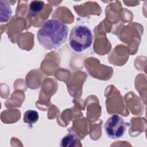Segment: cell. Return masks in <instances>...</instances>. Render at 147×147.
Wrapping results in <instances>:
<instances>
[{
    "mask_svg": "<svg viewBox=\"0 0 147 147\" xmlns=\"http://www.w3.org/2000/svg\"><path fill=\"white\" fill-rule=\"evenodd\" d=\"M105 130L109 138L118 139L124 135L126 130V123L121 116L113 114L106 122Z\"/></svg>",
    "mask_w": 147,
    "mask_h": 147,
    "instance_id": "obj_3",
    "label": "cell"
},
{
    "mask_svg": "<svg viewBox=\"0 0 147 147\" xmlns=\"http://www.w3.org/2000/svg\"><path fill=\"white\" fill-rule=\"evenodd\" d=\"M93 42V34L86 25H78L71 30L68 44L71 49L76 53H82L89 49Z\"/></svg>",
    "mask_w": 147,
    "mask_h": 147,
    "instance_id": "obj_2",
    "label": "cell"
},
{
    "mask_svg": "<svg viewBox=\"0 0 147 147\" xmlns=\"http://www.w3.org/2000/svg\"><path fill=\"white\" fill-rule=\"evenodd\" d=\"M78 142L77 137L72 134H68L64 136L60 143V146L63 147H72L76 146Z\"/></svg>",
    "mask_w": 147,
    "mask_h": 147,
    "instance_id": "obj_7",
    "label": "cell"
},
{
    "mask_svg": "<svg viewBox=\"0 0 147 147\" xmlns=\"http://www.w3.org/2000/svg\"><path fill=\"white\" fill-rule=\"evenodd\" d=\"M45 3L41 1H32L30 2L29 9L30 13L32 16H36L41 13L44 9Z\"/></svg>",
    "mask_w": 147,
    "mask_h": 147,
    "instance_id": "obj_5",
    "label": "cell"
},
{
    "mask_svg": "<svg viewBox=\"0 0 147 147\" xmlns=\"http://www.w3.org/2000/svg\"><path fill=\"white\" fill-rule=\"evenodd\" d=\"M1 6V22H6L11 18L12 11L10 5L5 1H0Z\"/></svg>",
    "mask_w": 147,
    "mask_h": 147,
    "instance_id": "obj_4",
    "label": "cell"
},
{
    "mask_svg": "<svg viewBox=\"0 0 147 147\" xmlns=\"http://www.w3.org/2000/svg\"><path fill=\"white\" fill-rule=\"evenodd\" d=\"M39 118L38 113L34 110H28L24 114L23 119L25 123L29 125H32L36 123Z\"/></svg>",
    "mask_w": 147,
    "mask_h": 147,
    "instance_id": "obj_6",
    "label": "cell"
},
{
    "mask_svg": "<svg viewBox=\"0 0 147 147\" xmlns=\"http://www.w3.org/2000/svg\"><path fill=\"white\" fill-rule=\"evenodd\" d=\"M68 28L58 18L47 20L38 29L37 37L40 44L46 50H54L67 41Z\"/></svg>",
    "mask_w": 147,
    "mask_h": 147,
    "instance_id": "obj_1",
    "label": "cell"
}]
</instances>
